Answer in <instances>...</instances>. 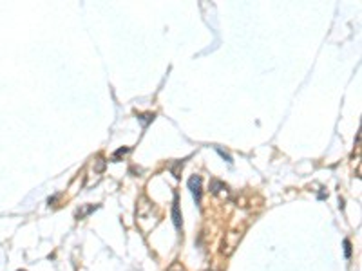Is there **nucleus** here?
Masks as SVG:
<instances>
[{"mask_svg":"<svg viewBox=\"0 0 362 271\" xmlns=\"http://www.w3.org/2000/svg\"><path fill=\"white\" fill-rule=\"evenodd\" d=\"M189 188H190V192H192V195H194L196 204H199V202H201V177L199 176L190 177Z\"/></svg>","mask_w":362,"mask_h":271,"instance_id":"nucleus-1","label":"nucleus"},{"mask_svg":"<svg viewBox=\"0 0 362 271\" xmlns=\"http://www.w3.org/2000/svg\"><path fill=\"white\" fill-rule=\"evenodd\" d=\"M173 219L176 228H181V216H180V207H177V195H174V204H173Z\"/></svg>","mask_w":362,"mask_h":271,"instance_id":"nucleus-2","label":"nucleus"},{"mask_svg":"<svg viewBox=\"0 0 362 271\" xmlns=\"http://www.w3.org/2000/svg\"><path fill=\"white\" fill-rule=\"evenodd\" d=\"M344 248H346V257H351V244H349V241L344 242Z\"/></svg>","mask_w":362,"mask_h":271,"instance_id":"nucleus-3","label":"nucleus"},{"mask_svg":"<svg viewBox=\"0 0 362 271\" xmlns=\"http://www.w3.org/2000/svg\"><path fill=\"white\" fill-rule=\"evenodd\" d=\"M216 151H217V152H220V155H221V158H224V160L229 161V163H232V158H230V155H229V154H224V152H223V151H221V148H216Z\"/></svg>","mask_w":362,"mask_h":271,"instance_id":"nucleus-4","label":"nucleus"}]
</instances>
